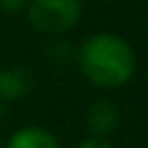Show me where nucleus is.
Returning a JSON list of instances; mask_svg holds the SVG:
<instances>
[{"label": "nucleus", "mask_w": 148, "mask_h": 148, "mask_svg": "<svg viewBox=\"0 0 148 148\" xmlns=\"http://www.w3.org/2000/svg\"><path fill=\"white\" fill-rule=\"evenodd\" d=\"M35 79L25 67H5L0 69V99L2 102H16L32 92Z\"/></svg>", "instance_id": "20e7f679"}, {"label": "nucleus", "mask_w": 148, "mask_h": 148, "mask_svg": "<svg viewBox=\"0 0 148 148\" xmlns=\"http://www.w3.org/2000/svg\"><path fill=\"white\" fill-rule=\"evenodd\" d=\"M72 44L69 42H62V39H53L51 44H46V56H49V62L53 65H65L69 58H72Z\"/></svg>", "instance_id": "423d86ee"}, {"label": "nucleus", "mask_w": 148, "mask_h": 148, "mask_svg": "<svg viewBox=\"0 0 148 148\" xmlns=\"http://www.w3.org/2000/svg\"><path fill=\"white\" fill-rule=\"evenodd\" d=\"M2 104H5V102H2V99H0V118H2Z\"/></svg>", "instance_id": "1a4fd4ad"}, {"label": "nucleus", "mask_w": 148, "mask_h": 148, "mask_svg": "<svg viewBox=\"0 0 148 148\" xmlns=\"http://www.w3.org/2000/svg\"><path fill=\"white\" fill-rule=\"evenodd\" d=\"M76 65L92 86L116 90L132 81L136 72V53L125 37L95 32L79 46Z\"/></svg>", "instance_id": "f257e3e1"}, {"label": "nucleus", "mask_w": 148, "mask_h": 148, "mask_svg": "<svg viewBox=\"0 0 148 148\" xmlns=\"http://www.w3.org/2000/svg\"><path fill=\"white\" fill-rule=\"evenodd\" d=\"M76 148H113L104 136H88V139H83Z\"/></svg>", "instance_id": "6e6552de"}, {"label": "nucleus", "mask_w": 148, "mask_h": 148, "mask_svg": "<svg viewBox=\"0 0 148 148\" xmlns=\"http://www.w3.org/2000/svg\"><path fill=\"white\" fill-rule=\"evenodd\" d=\"M83 14L81 0H28L25 16L28 23L44 35L60 37L69 32Z\"/></svg>", "instance_id": "f03ea898"}, {"label": "nucleus", "mask_w": 148, "mask_h": 148, "mask_svg": "<svg viewBox=\"0 0 148 148\" xmlns=\"http://www.w3.org/2000/svg\"><path fill=\"white\" fill-rule=\"evenodd\" d=\"M28 0H0V9L7 14H16V12H25Z\"/></svg>", "instance_id": "0eeeda50"}, {"label": "nucleus", "mask_w": 148, "mask_h": 148, "mask_svg": "<svg viewBox=\"0 0 148 148\" xmlns=\"http://www.w3.org/2000/svg\"><path fill=\"white\" fill-rule=\"evenodd\" d=\"M0 148H5V146H0Z\"/></svg>", "instance_id": "9d476101"}, {"label": "nucleus", "mask_w": 148, "mask_h": 148, "mask_svg": "<svg viewBox=\"0 0 148 148\" xmlns=\"http://www.w3.org/2000/svg\"><path fill=\"white\" fill-rule=\"evenodd\" d=\"M5 148H60V143L51 130L39 125H25L9 136Z\"/></svg>", "instance_id": "39448f33"}, {"label": "nucleus", "mask_w": 148, "mask_h": 148, "mask_svg": "<svg viewBox=\"0 0 148 148\" xmlns=\"http://www.w3.org/2000/svg\"><path fill=\"white\" fill-rule=\"evenodd\" d=\"M118 123H120V111L106 97L95 99L86 111V127L90 130V136H109L111 132H116Z\"/></svg>", "instance_id": "7ed1b4c3"}]
</instances>
